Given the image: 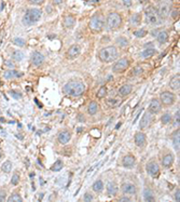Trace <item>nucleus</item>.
<instances>
[{"label": "nucleus", "mask_w": 180, "mask_h": 202, "mask_svg": "<svg viewBox=\"0 0 180 202\" xmlns=\"http://www.w3.org/2000/svg\"><path fill=\"white\" fill-rule=\"evenodd\" d=\"M85 84L80 80H70L63 88L64 94L69 97H79L85 93Z\"/></svg>", "instance_id": "obj_1"}, {"label": "nucleus", "mask_w": 180, "mask_h": 202, "mask_svg": "<svg viewBox=\"0 0 180 202\" xmlns=\"http://www.w3.org/2000/svg\"><path fill=\"white\" fill-rule=\"evenodd\" d=\"M120 55L119 50L116 49V47L109 46L105 47L99 51L98 53V57L100 60V62L105 63V64H109V63H113L114 61L118 60Z\"/></svg>", "instance_id": "obj_2"}, {"label": "nucleus", "mask_w": 180, "mask_h": 202, "mask_svg": "<svg viewBox=\"0 0 180 202\" xmlns=\"http://www.w3.org/2000/svg\"><path fill=\"white\" fill-rule=\"evenodd\" d=\"M123 24V18L121 14L118 12H110L108 14L106 22H105V26L107 28V31H114L116 29H120L122 27Z\"/></svg>", "instance_id": "obj_3"}, {"label": "nucleus", "mask_w": 180, "mask_h": 202, "mask_svg": "<svg viewBox=\"0 0 180 202\" xmlns=\"http://www.w3.org/2000/svg\"><path fill=\"white\" fill-rule=\"evenodd\" d=\"M42 12L40 9H28L23 16V24L26 26H31L40 21Z\"/></svg>", "instance_id": "obj_4"}, {"label": "nucleus", "mask_w": 180, "mask_h": 202, "mask_svg": "<svg viewBox=\"0 0 180 202\" xmlns=\"http://www.w3.org/2000/svg\"><path fill=\"white\" fill-rule=\"evenodd\" d=\"M104 27H105V18L103 16V14L101 13H95L89 22L90 31L95 33V34H98V33L103 31Z\"/></svg>", "instance_id": "obj_5"}, {"label": "nucleus", "mask_w": 180, "mask_h": 202, "mask_svg": "<svg viewBox=\"0 0 180 202\" xmlns=\"http://www.w3.org/2000/svg\"><path fill=\"white\" fill-rule=\"evenodd\" d=\"M145 21L147 24L151 25V26L161 23V16H160L156 8H154L153 6H149L145 10Z\"/></svg>", "instance_id": "obj_6"}, {"label": "nucleus", "mask_w": 180, "mask_h": 202, "mask_svg": "<svg viewBox=\"0 0 180 202\" xmlns=\"http://www.w3.org/2000/svg\"><path fill=\"white\" fill-rule=\"evenodd\" d=\"M174 8V3L173 0H161L159 2V7H158V12H159L160 16L163 18H166L167 16L171 15V11Z\"/></svg>", "instance_id": "obj_7"}, {"label": "nucleus", "mask_w": 180, "mask_h": 202, "mask_svg": "<svg viewBox=\"0 0 180 202\" xmlns=\"http://www.w3.org/2000/svg\"><path fill=\"white\" fill-rule=\"evenodd\" d=\"M131 66V62L127 57H122L114 62V64L112 65V71L114 73H123L127 70Z\"/></svg>", "instance_id": "obj_8"}, {"label": "nucleus", "mask_w": 180, "mask_h": 202, "mask_svg": "<svg viewBox=\"0 0 180 202\" xmlns=\"http://www.w3.org/2000/svg\"><path fill=\"white\" fill-rule=\"evenodd\" d=\"M175 101H176V95L173 93V92L169 91H163L161 94H160V102L162 106H171L174 105Z\"/></svg>", "instance_id": "obj_9"}, {"label": "nucleus", "mask_w": 180, "mask_h": 202, "mask_svg": "<svg viewBox=\"0 0 180 202\" xmlns=\"http://www.w3.org/2000/svg\"><path fill=\"white\" fill-rule=\"evenodd\" d=\"M146 171H147V173H148V175L151 176L152 178H158L160 176L159 163L156 162V161H154V160L149 161L146 165Z\"/></svg>", "instance_id": "obj_10"}, {"label": "nucleus", "mask_w": 180, "mask_h": 202, "mask_svg": "<svg viewBox=\"0 0 180 202\" xmlns=\"http://www.w3.org/2000/svg\"><path fill=\"white\" fill-rule=\"evenodd\" d=\"M137 163V159L136 157L128 153V155H125V156L122 158V165L123 168L128 169V170H132V169L135 168V165Z\"/></svg>", "instance_id": "obj_11"}, {"label": "nucleus", "mask_w": 180, "mask_h": 202, "mask_svg": "<svg viewBox=\"0 0 180 202\" xmlns=\"http://www.w3.org/2000/svg\"><path fill=\"white\" fill-rule=\"evenodd\" d=\"M163 106L161 104V102H160L159 98H153L151 100L149 104V107H148V111L151 113L152 115H158V113H161V110H162Z\"/></svg>", "instance_id": "obj_12"}, {"label": "nucleus", "mask_w": 180, "mask_h": 202, "mask_svg": "<svg viewBox=\"0 0 180 202\" xmlns=\"http://www.w3.org/2000/svg\"><path fill=\"white\" fill-rule=\"evenodd\" d=\"M152 121H153V115L152 113H149V111L144 113V115H142V117H141V119H140V122H139V128H140V130H145V129H147L150 124H151Z\"/></svg>", "instance_id": "obj_13"}, {"label": "nucleus", "mask_w": 180, "mask_h": 202, "mask_svg": "<svg viewBox=\"0 0 180 202\" xmlns=\"http://www.w3.org/2000/svg\"><path fill=\"white\" fill-rule=\"evenodd\" d=\"M134 142L136 146L140 147V148H145L147 146V135L144 132H137L135 133Z\"/></svg>", "instance_id": "obj_14"}, {"label": "nucleus", "mask_w": 180, "mask_h": 202, "mask_svg": "<svg viewBox=\"0 0 180 202\" xmlns=\"http://www.w3.org/2000/svg\"><path fill=\"white\" fill-rule=\"evenodd\" d=\"M121 191H122L124 195L133 196V195H136V193H137V188H136V186H135L134 184L123 183L122 185H121Z\"/></svg>", "instance_id": "obj_15"}, {"label": "nucleus", "mask_w": 180, "mask_h": 202, "mask_svg": "<svg viewBox=\"0 0 180 202\" xmlns=\"http://www.w3.org/2000/svg\"><path fill=\"white\" fill-rule=\"evenodd\" d=\"M80 54H81V48H80V46H78V44H72V46L68 49L66 57H67L68 60H74V58L78 57Z\"/></svg>", "instance_id": "obj_16"}, {"label": "nucleus", "mask_w": 180, "mask_h": 202, "mask_svg": "<svg viewBox=\"0 0 180 202\" xmlns=\"http://www.w3.org/2000/svg\"><path fill=\"white\" fill-rule=\"evenodd\" d=\"M71 140V133L67 130H64V131H61L57 135V141L59 144L61 145H66L68 144Z\"/></svg>", "instance_id": "obj_17"}, {"label": "nucleus", "mask_w": 180, "mask_h": 202, "mask_svg": "<svg viewBox=\"0 0 180 202\" xmlns=\"http://www.w3.org/2000/svg\"><path fill=\"white\" fill-rule=\"evenodd\" d=\"M175 161V157L171 153H165L162 158V166L165 169H169L171 165L174 164Z\"/></svg>", "instance_id": "obj_18"}, {"label": "nucleus", "mask_w": 180, "mask_h": 202, "mask_svg": "<svg viewBox=\"0 0 180 202\" xmlns=\"http://www.w3.org/2000/svg\"><path fill=\"white\" fill-rule=\"evenodd\" d=\"M44 62V55L42 53L38 52V51H35L33 54H31V63L34 66H40V65L43 64Z\"/></svg>", "instance_id": "obj_19"}, {"label": "nucleus", "mask_w": 180, "mask_h": 202, "mask_svg": "<svg viewBox=\"0 0 180 202\" xmlns=\"http://www.w3.org/2000/svg\"><path fill=\"white\" fill-rule=\"evenodd\" d=\"M132 91H133V86L132 84H123L118 90V94H119L120 97H126V96L131 94Z\"/></svg>", "instance_id": "obj_20"}, {"label": "nucleus", "mask_w": 180, "mask_h": 202, "mask_svg": "<svg viewBox=\"0 0 180 202\" xmlns=\"http://www.w3.org/2000/svg\"><path fill=\"white\" fill-rule=\"evenodd\" d=\"M169 88L174 91H178L180 89V75L176 73L169 81Z\"/></svg>", "instance_id": "obj_21"}, {"label": "nucleus", "mask_w": 180, "mask_h": 202, "mask_svg": "<svg viewBox=\"0 0 180 202\" xmlns=\"http://www.w3.org/2000/svg\"><path fill=\"white\" fill-rule=\"evenodd\" d=\"M118 190H119V187L114 182H108L107 184V195L110 197L116 196L118 193Z\"/></svg>", "instance_id": "obj_22"}, {"label": "nucleus", "mask_w": 180, "mask_h": 202, "mask_svg": "<svg viewBox=\"0 0 180 202\" xmlns=\"http://www.w3.org/2000/svg\"><path fill=\"white\" fill-rule=\"evenodd\" d=\"M23 76V73H20V71L15 70V69H9L3 73V78L6 79H12V78H20V77Z\"/></svg>", "instance_id": "obj_23"}, {"label": "nucleus", "mask_w": 180, "mask_h": 202, "mask_svg": "<svg viewBox=\"0 0 180 202\" xmlns=\"http://www.w3.org/2000/svg\"><path fill=\"white\" fill-rule=\"evenodd\" d=\"M76 17L72 15H67L65 16L64 20H63V24H64V26L66 28H69V29H71V28H73V26L76 25Z\"/></svg>", "instance_id": "obj_24"}, {"label": "nucleus", "mask_w": 180, "mask_h": 202, "mask_svg": "<svg viewBox=\"0 0 180 202\" xmlns=\"http://www.w3.org/2000/svg\"><path fill=\"white\" fill-rule=\"evenodd\" d=\"M142 197H144V200L147 202H154L155 201V196L153 191L150 188H145L144 193H142Z\"/></svg>", "instance_id": "obj_25"}, {"label": "nucleus", "mask_w": 180, "mask_h": 202, "mask_svg": "<svg viewBox=\"0 0 180 202\" xmlns=\"http://www.w3.org/2000/svg\"><path fill=\"white\" fill-rule=\"evenodd\" d=\"M168 39H169V35H168V33L166 31H161L156 35V40H158V42L160 44L166 43L168 41Z\"/></svg>", "instance_id": "obj_26"}, {"label": "nucleus", "mask_w": 180, "mask_h": 202, "mask_svg": "<svg viewBox=\"0 0 180 202\" xmlns=\"http://www.w3.org/2000/svg\"><path fill=\"white\" fill-rule=\"evenodd\" d=\"M98 109H99V106H98L97 102L92 101L90 102V104L87 105V113L91 116H95L96 113H98Z\"/></svg>", "instance_id": "obj_27"}, {"label": "nucleus", "mask_w": 180, "mask_h": 202, "mask_svg": "<svg viewBox=\"0 0 180 202\" xmlns=\"http://www.w3.org/2000/svg\"><path fill=\"white\" fill-rule=\"evenodd\" d=\"M179 138H180V134H179V129L176 130V131L173 133L171 135V141H173V146H174L175 150H179L180 148V143H179Z\"/></svg>", "instance_id": "obj_28"}, {"label": "nucleus", "mask_w": 180, "mask_h": 202, "mask_svg": "<svg viewBox=\"0 0 180 202\" xmlns=\"http://www.w3.org/2000/svg\"><path fill=\"white\" fill-rule=\"evenodd\" d=\"M141 23V15L139 13H135L133 15H131L129 17V25L131 26H138V25H140Z\"/></svg>", "instance_id": "obj_29"}, {"label": "nucleus", "mask_w": 180, "mask_h": 202, "mask_svg": "<svg viewBox=\"0 0 180 202\" xmlns=\"http://www.w3.org/2000/svg\"><path fill=\"white\" fill-rule=\"evenodd\" d=\"M155 54H156V50L154 49V48H146V49L140 53V56L144 58H150Z\"/></svg>", "instance_id": "obj_30"}, {"label": "nucleus", "mask_w": 180, "mask_h": 202, "mask_svg": "<svg viewBox=\"0 0 180 202\" xmlns=\"http://www.w3.org/2000/svg\"><path fill=\"white\" fill-rule=\"evenodd\" d=\"M121 103H122L121 100H118V98H109V100H107V102H106V105H107V107H109V108H116V107H119Z\"/></svg>", "instance_id": "obj_31"}, {"label": "nucleus", "mask_w": 180, "mask_h": 202, "mask_svg": "<svg viewBox=\"0 0 180 202\" xmlns=\"http://www.w3.org/2000/svg\"><path fill=\"white\" fill-rule=\"evenodd\" d=\"M93 190H94L96 193H103V190H104V183L101 179H98L96 181L94 184H93V186H92Z\"/></svg>", "instance_id": "obj_32"}, {"label": "nucleus", "mask_w": 180, "mask_h": 202, "mask_svg": "<svg viewBox=\"0 0 180 202\" xmlns=\"http://www.w3.org/2000/svg\"><path fill=\"white\" fill-rule=\"evenodd\" d=\"M116 43L120 47V48H126V47H128V44H129V41H128V39H126L125 37L121 36V37H118L116 39Z\"/></svg>", "instance_id": "obj_33"}, {"label": "nucleus", "mask_w": 180, "mask_h": 202, "mask_svg": "<svg viewBox=\"0 0 180 202\" xmlns=\"http://www.w3.org/2000/svg\"><path fill=\"white\" fill-rule=\"evenodd\" d=\"M171 121H173V117H171V115L169 113H164L162 116H161V122H162V124H164V126L171 123Z\"/></svg>", "instance_id": "obj_34"}, {"label": "nucleus", "mask_w": 180, "mask_h": 202, "mask_svg": "<svg viewBox=\"0 0 180 202\" xmlns=\"http://www.w3.org/2000/svg\"><path fill=\"white\" fill-rule=\"evenodd\" d=\"M11 170H12V162L10 160H7L1 164V171L3 173H10Z\"/></svg>", "instance_id": "obj_35"}, {"label": "nucleus", "mask_w": 180, "mask_h": 202, "mask_svg": "<svg viewBox=\"0 0 180 202\" xmlns=\"http://www.w3.org/2000/svg\"><path fill=\"white\" fill-rule=\"evenodd\" d=\"M63 168H64V162H63L61 160H57V161H56V162L51 166V171L58 172V171H61Z\"/></svg>", "instance_id": "obj_36"}, {"label": "nucleus", "mask_w": 180, "mask_h": 202, "mask_svg": "<svg viewBox=\"0 0 180 202\" xmlns=\"http://www.w3.org/2000/svg\"><path fill=\"white\" fill-rule=\"evenodd\" d=\"M7 200H8V202H23V198H22L21 195L17 193H12Z\"/></svg>", "instance_id": "obj_37"}, {"label": "nucleus", "mask_w": 180, "mask_h": 202, "mask_svg": "<svg viewBox=\"0 0 180 202\" xmlns=\"http://www.w3.org/2000/svg\"><path fill=\"white\" fill-rule=\"evenodd\" d=\"M108 94V90L106 86H100V89L98 90L97 93H96V96H97V98H105L106 97V95Z\"/></svg>", "instance_id": "obj_38"}, {"label": "nucleus", "mask_w": 180, "mask_h": 202, "mask_svg": "<svg viewBox=\"0 0 180 202\" xmlns=\"http://www.w3.org/2000/svg\"><path fill=\"white\" fill-rule=\"evenodd\" d=\"M12 58L16 62H21L22 60L24 58V54H23V52L16 50V51H14V52L12 53Z\"/></svg>", "instance_id": "obj_39"}, {"label": "nucleus", "mask_w": 180, "mask_h": 202, "mask_svg": "<svg viewBox=\"0 0 180 202\" xmlns=\"http://www.w3.org/2000/svg\"><path fill=\"white\" fill-rule=\"evenodd\" d=\"M148 31L144 28H140V29H137V31H134V36L137 37V38H144L145 36H147Z\"/></svg>", "instance_id": "obj_40"}, {"label": "nucleus", "mask_w": 180, "mask_h": 202, "mask_svg": "<svg viewBox=\"0 0 180 202\" xmlns=\"http://www.w3.org/2000/svg\"><path fill=\"white\" fill-rule=\"evenodd\" d=\"M21 182V177H20V174H18L17 172H15L14 174H13L12 178H11V185L12 186H16L18 185V183Z\"/></svg>", "instance_id": "obj_41"}, {"label": "nucleus", "mask_w": 180, "mask_h": 202, "mask_svg": "<svg viewBox=\"0 0 180 202\" xmlns=\"http://www.w3.org/2000/svg\"><path fill=\"white\" fill-rule=\"evenodd\" d=\"M142 73H144V68L141 67V66H136L132 70V75L133 76H140Z\"/></svg>", "instance_id": "obj_42"}, {"label": "nucleus", "mask_w": 180, "mask_h": 202, "mask_svg": "<svg viewBox=\"0 0 180 202\" xmlns=\"http://www.w3.org/2000/svg\"><path fill=\"white\" fill-rule=\"evenodd\" d=\"M94 200V196L92 195V193H85L83 196V201L85 202H92Z\"/></svg>", "instance_id": "obj_43"}, {"label": "nucleus", "mask_w": 180, "mask_h": 202, "mask_svg": "<svg viewBox=\"0 0 180 202\" xmlns=\"http://www.w3.org/2000/svg\"><path fill=\"white\" fill-rule=\"evenodd\" d=\"M13 42H14V44H16V46H18V47L25 46V40L22 39V38H18V37H16V38L13 39Z\"/></svg>", "instance_id": "obj_44"}, {"label": "nucleus", "mask_w": 180, "mask_h": 202, "mask_svg": "<svg viewBox=\"0 0 180 202\" xmlns=\"http://www.w3.org/2000/svg\"><path fill=\"white\" fill-rule=\"evenodd\" d=\"M9 93L11 94V96H12L13 98H15V100H20V98H22V96H23L21 92H16V91H13V90L12 91H10Z\"/></svg>", "instance_id": "obj_45"}, {"label": "nucleus", "mask_w": 180, "mask_h": 202, "mask_svg": "<svg viewBox=\"0 0 180 202\" xmlns=\"http://www.w3.org/2000/svg\"><path fill=\"white\" fill-rule=\"evenodd\" d=\"M6 199H7V190L0 189V202L6 201Z\"/></svg>", "instance_id": "obj_46"}, {"label": "nucleus", "mask_w": 180, "mask_h": 202, "mask_svg": "<svg viewBox=\"0 0 180 202\" xmlns=\"http://www.w3.org/2000/svg\"><path fill=\"white\" fill-rule=\"evenodd\" d=\"M179 120H180V117H179V109H178L176 111V115H175V120H174L175 126H179Z\"/></svg>", "instance_id": "obj_47"}, {"label": "nucleus", "mask_w": 180, "mask_h": 202, "mask_svg": "<svg viewBox=\"0 0 180 202\" xmlns=\"http://www.w3.org/2000/svg\"><path fill=\"white\" fill-rule=\"evenodd\" d=\"M31 4H35V6H40V4H42L44 2V0H28Z\"/></svg>", "instance_id": "obj_48"}, {"label": "nucleus", "mask_w": 180, "mask_h": 202, "mask_svg": "<svg viewBox=\"0 0 180 202\" xmlns=\"http://www.w3.org/2000/svg\"><path fill=\"white\" fill-rule=\"evenodd\" d=\"M118 201L119 202H129L131 201V198H129V197L124 196V197H121L120 199H118Z\"/></svg>", "instance_id": "obj_49"}, {"label": "nucleus", "mask_w": 180, "mask_h": 202, "mask_svg": "<svg viewBox=\"0 0 180 202\" xmlns=\"http://www.w3.org/2000/svg\"><path fill=\"white\" fill-rule=\"evenodd\" d=\"M174 199H175V201H178V202L180 201V190L179 189L176 190V193H175V196H174Z\"/></svg>", "instance_id": "obj_50"}, {"label": "nucleus", "mask_w": 180, "mask_h": 202, "mask_svg": "<svg viewBox=\"0 0 180 202\" xmlns=\"http://www.w3.org/2000/svg\"><path fill=\"white\" fill-rule=\"evenodd\" d=\"M123 4L125 7H131L132 4H133V2H132V0H122Z\"/></svg>", "instance_id": "obj_51"}, {"label": "nucleus", "mask_w": 180, "mask_h": 202, "mask_svg": "<svg viewBox=\"0 0 180 202\" xmlns=\"http://www.w3.org/2000/svg\"><path fill=\"white\" fill-rule=\"evenodd\" d=\"M78 119H79L80 122H85V117L83 116V115H81V113L78 116Z\"/></svg>", "instance_id": "obj_52"}, {"label": "nucleus", "mask_w": 180, "mask_h": 202, "mask_svg": "<svg viewBox=\"0 0 180 202\" xmlns=\"http://www.w3.org/2000/svg\"><path fill=\"white\" fill-rule=\"evenodd\" d=\"M6 66L7 67H14V64H13L12 62L8 61V62H6Z\"/></svg>", "instance_id": "obj_53"}, {"label": "nucleus", "mask_w": 180, "mask_h": 202, "mask_svg": "<svg viewBox=\"0 0 180 202\" xmlns=\"http://www.w3.org/2000/svg\"><path fill=\"white\" fill-rule=\"evenodd\" d=\"M53 2H54V4H61V2H63V0H53Z\"/></svg>", "instance_id": "obj_54"}, {"label": "nucleus", "mask_w": 180, "mask_h": 202, "mask_svg": "<svg viewBox=\"0 0 180 202\" xmlns=\"http://www.w3.org/2000/svg\"><path fill=\"white\" fill-rule=\"evenodd\" d=\"M147 1H149V0H139V2H140V3H144V2H147Z\"/></svg>", "instance_id": "obj_55"}, {"label": "nucleus", "mask_w": 180, "mask_h": 202, "mask_svg": "<svg viewBox=\"0 0 180 202\" xmlns=\"http://www.w3.org/2000/svg\"><path fill=\"white\" fill-rule=\"evenodd\" d=\"M1 158H2V153H0V159H1Z\"/></svg>", "instance_id": "obj_56"}]
</instances>
